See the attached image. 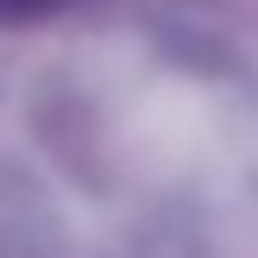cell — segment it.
Wrapping results in <instances>:
<instances>
[{
    "label": "cell",
    "instance_id": "1",
    "mask_svg": "<svg viewBox=\"0 0 258 258\" xmlns=\"http://www.w3.org/2000/svg\"><path fill=\"white\" fill-rule=\"evenodd\" d=\"M56 7H70V0H0V28H14V21H42Z\"/></svg>",
    "mask_w": 258,
    "mask_h": 258
}]
</instances>
